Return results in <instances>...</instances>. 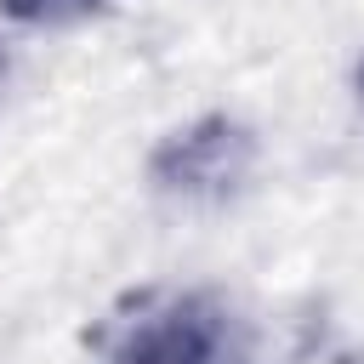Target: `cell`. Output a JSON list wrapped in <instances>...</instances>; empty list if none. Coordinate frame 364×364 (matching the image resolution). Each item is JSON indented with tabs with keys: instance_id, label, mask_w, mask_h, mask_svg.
Wrapping results in <instances>:
<instances>
[{
	"instance_id": "obj_3",
	"label": "cell",
	"mask_w": 364,
	"mask_h": 364,
	"mask_svg": "<svg viewBox=\"0 0 364 364\" xmlns=\"http://www.w3.org/2000/svg\"><path fill=\"white\" fill-rule=\"evenodd\" d=\"M358 85H364V74H358Z\"/></svg>"
},
{
	"instance_id": "obj_1",
	"label": "cell",
	"mask_w": 364,
	"mask_h": 364,
	"mask_svg": "<svg viewBox=\"0 0 364 364\" xmlns=\"http://www.w3.org/2000/svg\"><path fill=\"white\" fill-rule=\"evenodd\" d=\"M250 171H256V136L228 114H205L154 148V182L188 205L233 199L250 182Z\"/></svg>"
},
{
	"instance_id": "obj_2",
	"label": "cell",
	"mask_w": 364,
	"mask_h": 364,
	"mask_svg": "<svg viewBox=\"0 0 364 364\" xmlns=\"http://www.w3.org/2000/svg\"><path fill=\"white\" fill-rule=\"evenodd\" d=\"M0 6L23 23H74V17H91L108 0H0Z\"/></svg>"
}]
</instances>
